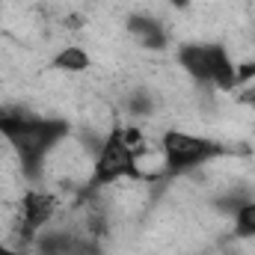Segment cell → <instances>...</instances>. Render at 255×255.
I'll return each instance as SVG.
<instances>
[{
	"label": "cell",
	"instance_id": "6da1fadb",
	"mask_svg": "<svg viewBox=\"0 0 255 255\" xmlns=\"http://www.w3.org/2000/svg\"><path fill=\"white\" fill-rule=\"evenodd\" d=\"M71 133V125L57 116H36L30 110L0 107V136L12 145L27 181H39L48 154Z\"/></svg>",
	"mask_w": 255,
	"mask_h": 255
},
{
	"label": "cell",
	"instance_id": "7a4b0ae2",
	"mask_svg": "<svg viewBox=\"0 0 255 255\" xmlns=\"http://www.w3.org/2000/svg\"><path fill=\"white\" fill-rule=\"evenodd\" d=\"M142 154H145L142 133L136 128L113 125L107 130V136L98 142V148H95L89 190L110 187V184H116L122 178H130V181L145 178V172L139 169V157Z\"/></svg>",
	"mask_w": 255,
	"mask_h": 255
},
{
	"label": "cell",
	"instance_id": "3957f363",
	"mask_svg": "<svg viewBox=\"0 0 255 255\" xmlns=\"http://www.w3.org/2000/svg\"><path fill=\"white\" fill-rule=\"evenodd\" d=\"M160 154H163V178H178L184 172H193L211 160H220L229 151V145L223 139L214 136H202V133H187L178 128L163 130L160 136Z\"/></svg>",
	"mask_w": 255,
	"mask_h": 255
},
{
	"label": "cell",
	"instance_id": "277c9868",
	"mask_svg": "<svg viewBox=\"0 0 255 255\" xmlns=\"http://www.w3.org/2000/svg\"><path fill=\"white\" fill-rule=\"evenodd\" d=\"M178 65L190 74L199 86L217 89V92H235V60L229 57L226 45L220 42H181L175 48Z\"/></svg>",
	"mask_w": 255,
	"mask_h": 255
},
{
	"label": "cell",
	"instance_id": "5b68a950",
	"mask_svg": "<svg viewBox=\"0 0 255 255\" xmlns=\"http://www.w3.org/2000/svg\"><path fill=\"white\" fill-rule=\"evenodd\" d=\"M57 208H60V202H57V196L54 193H45V190H36V187H30V190L21 196V214H18V250L21 253H27L30 247H33V241L51 226V220H54V214H57Z\"/></svg>",
	"mask_w": 255,
	"mask_h": 255
},
{
	"label": "cell",
	"instance_id": "8992f818",
	"mask_svg": "<svg viewBox=\"0 0 255 255\" xmlns=\"http://www.w3.org/2000/svg\"><path fill=\"white\" fill-rule=\"evenodd\" d=\"M36 255H104L101 253V244L89 235H80L74 229H54L48 226L30 247Z\"/></svg>",
	"mask_w": 255,
	"mask_h": 255
},
{
	"label": "cell",
	"instance_id": "52a82bcc",
	"mask_svg": "<svg viewBox=\"0 0 255 255\" xmlns=\"http://www.w3.org/2000/svg\"><path fill=\"white\" fill-rule=\"evenodd\" d=\"M125 30H128V36H130L139 48H145V51H166V48H169V33H166V27H163L157 18H151V15H142V12L128 15Z\"/></svg>",
	"mask_w": 255,
	"mask_h": 255
},
{
	"label": "cell",
	"instance_id": "ba28073f",
	"mask_svg": "<svg viewBox=\"0 0 255 255\" xmlns=\"http://www.w3.org/2000/svg\"><path fill=\"white\" fill-rule=\"evenodd\" d=\"M51 68L65 71V74H83V71L92 68V57H89V51L80 48V45H65V48H60V51L54 54Z\"/></svg>",
	"mask_w": 255,
	"mask_h": 255
},
{
	"label": "cell",
	"instance_id": "9c48e42d",
	"mask_svg": "<svg viewBox=\"0 0 255 255\" xmlns=\"http://www.w3.org/2000/svg\"><path fill=\"white\" fill-rule=\"evenodd\" d=\"M232 217H235V226H232L235 238L238 241H253L255 238V202L253 199H247Z\"/></svg>",
	"mask_w": 255,
	"mask_h": 255
},
{
	"label": "cell",
	"instance_id": "30bf717a",
	"mask_svg": "<svg viewBox=\"0 0 255 255\" xmlns=\"http://www.w3.org/2000/svg\"><path fill=\"white\" fill-rule=\"evenodd\" d=\"M151 107H154V98H151L145 89L130 92V98H128V110H130L133 116H145V113H151Z\"/></svg>",
	"mask_w": 255,
	"mask_h": 255
},
{
	"label": "cell",
	"instance_id": "8fae6325",
	"mask_svg": "<svg viewBox=\"0 0 255 255\" xmlns=\"http://www.w3.org/2000/svg\"><path fill=\"white\" fill-rule=\"evenodd\" d=\"M235 83H238V89L255 83V60H250V63H235Z\"/></svg>",
	"mask_w": 255,
	"mask_h": 255
},
{
	"label": "cell",
	"instance_id": "7c38bea8",
	"mask_svg": "<svg viewBox=\"0 0 255 255\" xmlns=\"http://www.w3.org/2000/svg\"><path fill=\"white\" fill-rule=\"evenodd\" d=\"M241 101H244V104H253V107H255V83L244 86V92H241Z\"/></svg>",
	"mask_w": 255,
	"mask_h": 255
},
{
	"label": "cell",
	"instance_id": "4fadbf2b",
	"mask_svg": "<svg viewBox=\"0 0 255 255\" xmlns=\"http://www.w3.org/2000/svg\"><path fill=\"white\" fill-rule=\"evenodd\" d=\"M0 255H24V253H21L18 247H9V244H3V241H0Z\"/></svg>",
	"mask_w": 255,
	"mask_h": 255
},
{
	"label": "cell",
	"instance_id": "5bb4252c",
	"mask_svg": "<svg viewBox=\"0 0 255 255\" xmlns=\"http://www.w3.org/2000/svg\"><path fill=\"white\" fill-rule=\"evenodd\" d=\"M169 3H172L175 9H190V3H193V0H169Z\"/></svg>",
	"mask_w": 255,
	"mask_h": 255
}]
</instances>
